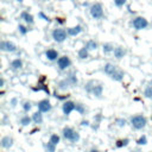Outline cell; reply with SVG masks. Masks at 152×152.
Instances as JSON below:
<instances>
[{"instance_id": "obj_47", "label": "cell", "mask_w": 152, "mask_h": 152, "mask_svg": "<svg viewBox=\"0 0 152 152\" xmlns=\"http://www.w3.org/2000/svg\"><path fill=\"white\" fill-rule=\"evenodd\" d=\"M151 119H152V116H151Z\"/></svg>"}, {"instance_id": "obj_13", "label": "cell", "mask_w": 152, "mask_h": 152, "mask_svg": "<svg viewBox=\"0 0 152 152\" xmlns=\"http://www.w3.org/2000/svg\"><path fill=\"white\" fill-rule=\"evenodd\" d=\"M45 57L49 59V61H56L58 59V52L55 50V49H49L45 51Z\"/></svg>"}, {"instance_id": "obj_32", "label": "cell", "mask_w": 152, "mask_h": 152, "mask_svg": "<svg viewBox=\"0 0 152 152\" xmlns=\"http://www.w3.org/2000/svg\"><path fill=\"white\" fill-rule=\"evenodd\" d=\"M50 141H51L52 144H55V145H57V144L59 142V137H58L57 134H52V135L50 137Z\"/></svg>"}, {"instance_id": "obj_31", "label": "cell", "mask_w": 152, "mask_h": 152, "mask_svg": "<svg viewBox=\"0 0 152 152\" xmlns=\"http://www.w3.org/2000/svg\"><path fill=\"white\" fill-rule=\"evenodd\" d=\"M18 30H19V32H20L21 34H26V33L28 32V28H27L26 26L21 25V24H19V26H18Z\"/></svg>"}, {"instance_id": "obj_21", "label": "cell", "mask_w": 152, "mask_h": 152, "mask_svg": "<svg viewBox=\"0 0 152 152\" xmlns=\"http://www.w3.org/2000/svg\"><path fill=\"white\" fill-rule=\"evenodd\" d=\"M102 90H103V88H102V86L101 84H95V87H94V89H93V93L91 94H94L95 96H101L102 95Z\"/></svg>"}, {"instance_id": "obj_19", "label": "cell", "mask_w": 152, "mask_h": 152, "mask_svg": "<svg viewBox=\"0 0 152 152\" xmlns=\"http://www.w3.org/2000/svg\"><path fill=\"white\" fill-rule=\"evenodd\" d=\"M69 87H71V84H70V82H69V80L68 78H64V80H62V81H59V83H58V88L59 89H66V88H69Z\"/></svg>"}, {"instance_id": "obj_28", "label": "cell", "mask_w": 152, "mask_h": 152, "mask_svg": "<svg viewBox=\"0 0 152 152\" xmlns=\"http://www.w3.org/2000/svg\"><path fill=\"white\" fill-rule=\"evenodd\" d=\"M31 118L30 116H27V115H25V116H23L21 119H20V124L23 125V126H27V125H30V122H31Z\"/></svg>"}, {"instance_id": "obj_41", "label": "cell", "mask_w": 152, "mask_h": 152, "mask_svg": "<svg viewBox=\"0 0 152 152\" xmlns=\"http://www.w3.org/2000/svg\"><path fill=\"white\" fill-rule=\"evenodd\" d=\"M81 125H82V126H88V125H89V121H87V120L84 121V120H83V121L81 122Z\"/></svg>"}, {"instance_id": "obj_23", "label": "cell", "mask_w": 152, "mask_h": 152, "mask_svg": "<svg viewBox=\"0 0 152 152\" xmlns=\"http://www.w3.org/2000/svg\"><path fill=\"white\" fill-rule=\"evenodd\" d=\"M114 46L110 44V43H106V44H103V46H102V50H103V53H109V52H112V51H114Z\"/></svg>"}, {"instance_id": "obj_6", "label": "cell", "mask_w": 152, "mask_h": 152, "mask_svg": "<svg viewBox=\"0 0 152 152\" xmlns=\"http://www.w3.org/2000/svg\"><path fill=\"white\" fill-rule=\"evenodd\" d=\"M70 65H71V61H70V58L68 56L58 57V59H57V66H58L59 70H65Z\"/></svg>"}, {"instance_id": "obj_40", "label": "cell", "mask_w": 152, "mask_h": 152, "mask_svg": "<svg viewBox=\"0 0 152 152\" xmlns=\"http://www.w3.org/2000/svg\"><path fill=\"white\" fill-rule=\"evenodd\" d=\"M11 104L14 107V106L17 104V99H12V101H11Z\"/></svg>"}, {"instance_id": "obj_46", "label": "cell", "mask_w": 152, "mask_h": 152, "mask_svg": "<svg viewBox=\"0 0 152 152\" xmlns=\"http://www.w3.org/2000/svg\"><path fill=\"white\" fill-rule=\"evenodd\" d=\"M44 1H49V0H44Z\"/></svg>"}, {"instance_id": "obj_24", "label": "cell", "mask_w": 152, "mask_h": 152, "mask_svg": "<svg viewBox=\"0 0 152 152\" xmlns=\"http://www.w3.org/2000/svg\"><path fill=\"white\" fill-rule=\"evenodd\" d=\"M94 87H95V82H94V81H89V82H87V83H86L84 89H86V91H87V93H93Z\"/></svg>"}, {"instance_id": "obj_45", "label": "cell", "mask_w": 152, "mask_h": 152, "mask_svg": "<svg viewBox=\"0 0 152 152\" xmlns=\"http://www.w3.org/2000/svg\"><path fill=\"white\" fill-rule=\"evenodd\" d=\"M17 2H23V0H15Z\"/></svg>"}, {"instance_id": "obj_34", "label": "cell", "mask_w": 152, "mask_h": 152, "mask_svg": "<svg viewBox=\"0 0 152 152\" xmlns=\"http://www.w3.org/2000/svg\"><path fill=\"white\" fill-rule=\"evenodd\" d=\"M75 109H76V112H78L80 114H83L84 110H86L84 107H83V104H81V103H76V108H75Z\"/></svg>"}, {"instance_id": "obj_17", "label": "cell", "mask_w": 152, "mask_h": 152, "mask_svg": "<svg viewBox=\"0 0 152 152\" xmlns=\"http://www.w3.org/2000/svg\"><path fill=\"white\" fill-rule=\"evenodd\" d=\"M89 50L84 46V48H81L80 50H78V58L80 59H86V58H88L89 57V52H88Z\"/></svg>"}, {"instance_id": "obj_39", "label": "cell", "mask_w": 152, "mask_h": 152, "mask_svg": "<svg viewBox=\"0 0 152 152\" xmlns=\"http://www.w3.org/2000/svg\"><path fill=\"white\" fill-rule=\"evenodd\" d=\"M55 96H56L58 100H66V99H68L70 95H69V94H66V95H57V94H56Z\"/></svg>"}, {"instance_id": "obj_42", "label": "cell", "mask_w": 152, "mask_h": 152, "mask_svg": "<svg viewBox=\"0 0 152 152\" xmlns=\"http://www.w3.org/2000/svg\"><path fill=\"white\" fill-rule=\"evenodd\" d=\"M56 20H57V21H58V23H59V24H63V23H64V20H63V19H62V18H57V19H56Z\"/></svg>"}, {"instance_id": "obj_11", "label": "cell", "mask_w": 152, "mask_h": 152, "mask_svg": "<svg viewBox=\"0 0 152 152\" xmlns=\"http://www.w3.org/2000/svg\"><path fill=\"white\" fill-rule=\"evenodd\" d=\"M82 30H83V28H82L81 25H76V26H74V27H69V28H66V32H68L69 36L75 37V36H77L78 33H81Z\"/></svg>"}, {"instance_id": "obj_26", "label": "cell", "mask_w": 152, "mask_h": 152, "mask_svg": "<svg viewBox=\"0 0 152 152\" xmlns=\"http://www.w3.org/2000/svg\"><path fill=\"white\" fill-rule=\"evenodd\" d=\"M32 89H33L34 91H37V90H44L48 95L50 94V90H49V88H48V86H46V84H39V87H33Z\"/></svg>"}, {"instance_id": "obj_1", "label": "cell", "mask_w": 152, "mask_h": 152, "mask_svg": "<svg viewBox=\"0 0 152 152\" xmlns=\"http://www.w3.org/2000/svg\"><path fill=\"white\" fill-rule=\"evenodd\" d=\"M89 12L94 19H101L103 17V8H102V5L100 2H94L90 6Z\"/></svg>"}, {"instance_id": "obj_3", "label": "cell", "mask_w": 152, "mask_h": 152, "mask_svg": "<svg viewBox=\"0 0 152 152\" xmlns=\"http://www.w3.org/2000/svg\"><path fill=\"white\" fill-rule=\"evenodd\" d=\"M62 133H63V137L65 139H68V140H70L72 142H76L80 139V134L76 131H74L71 127H64Z\"/></svg>"}, {"instance_id": "obj_22", "label": "cell", "mask_w": 152, "mask_h": 152, "mask_svg": "<svg viewBox=\"0 0 152 152\" xmlns=\"http://www.w3.org/2000/svg\"><path fill=\"white\" fill-rule=\"evenodd\" d=\"M86 48H87L89 51L96 50V49H97V43H96L95 40H88L87 44H86Z\"/></svg>"}, {"instance_id": "obj_4", "label": "cell", "mask_w": 152, "mask_h": 152, "mask_svg": "<svg viewBox=\"0 0 152 152\" xmlns=\"http://www.w3.org/2000/svg\"><path fill=\"white\" fill-rule=\"evenodd\" d=\"M66 34H68V32L63 28H55L52 31V38L57 43H63L66 39Z\"/></svg>"}, {"instance_id": "obj_36", "label": "cell", "mask_w": 152, "mask_h": 152, "mask_svg": "<svg viewBox=\"0 0 152 152\" xmlns=\"http://www.w3.org/2000/svg\"><path fill=\"white\" fill-rule=\"evenodd\" d=\"M38 17H39V18H42L43 20H45V21L50 23V18H49L48 15H45V14H44V12H39V13H38Z\"/></svg>"}, {"instance_id": "obj_33", "label": "cell", "mask_w": 152, "mask_h": 152, "mask_svg": "<svg viewBox=\"0 0 152 152\" xmlns=\"http://www.w3.org/2000/svg\"><path fill=\"white\" fill-rule=\"evenodd\" d=\"M137 144H138V145H146V144H147V138H146V135L140 137V138L138 139Z\"/></svg>"}, {"instance_id": "obj_30", "label": "cell", "mask_w": 152, "mask_h": 152, "mask_svg": "<svg viewBox=\"0 0 152 152\" xmlns=\"http://www.w3.org/2000/svg\"><path fill=\"white\" fill-rule=\"evenodd\" d=\"M46 150H48V152H55V151H56V145L52 144V142L49 140V142L46 144Z\"/></svg>"}, {"instance_id": "obj_29", "label": "cell", "mask_w": 152, "mask_h": 152, "mask_svg": "<svg viewBox=\"0 0 152 152\" xmlns=\"http://www.w3.org/2000/svg\"><path fill=\"white\" fill-rule=\"evenodd\" d=\"M129 142L128 139H124V140H118L116 141V147H124V146H127Z\"/></svg>"}, {"instance_id": "obj_15", "label": "cell", "mask_w": 152, "mask_h": 152, "mask_svg": "<svg viewBox=\"0 0 152 152\" xmlns=\"http://www.w3.org/2000/svg\"><path fill=\"white\" fill-rule=\"evenodd\" d=\"M11 68L12 70H19L23 68V61L20 58H15L11 62Z\"/></svg>"}, {"instance_id": "obj_43", "label": "cell", "mask_w": 152, "mask_h": 152, "mask_svg": "<svg viewBox=\"0 0 152 152\" xmlns=\"http://www.w3.org/2000/svg\"><path fill=\"white\" fill-rule=\"evenodd\" d=\"M4 83H5V81H4V78H1V81H0V87H4Z\"/></svg>"}, {"instance_id": "obj_8", "label": "cell", "mask_w": 152, "mask_h": 152, "mask_svg": "<svg viewBox=\"0 0 152 152\" xmlns=\"http://www.w3.org/2000/svg\"><path fill=\"white\" fill-rule=\"evenodd\" d=\"M75 108H76V103L72 102V101H66V102H64V103H63V107H62L63 113H64L65 115H69Z\"/></svg>"}, {"instance_id": "obj_27", "label": "cell", "mask_w": 152, "mask_h": 152, "mask_svg": "<svg viewBox=\"0 0 152 152\" xmlns=\"http://www.w3.org/2000/svg\"><path fill=\"white\" fill-rule=\"evenodd\" d=\"M144 95H145L147 99H152V86H151V84H150L148 87L145 88V90H144Z\"/></svg>"}, {"instance_id": "obj_12", "label": "cell", "mask_w": 152, "mask_h": 152, "mask_svg": "<svg viewBox=\"0 0 152 152\" xmlns=\"http://www.w3.org/2000/svg\"><path fill=\"white\" fill-rule=\"evenodd\" d=\"M20 18L25 21V23H27L28 25H32L33 23H34V19H33V15L32 14H30L28 12H26V11H24L21 14H20Z\"/></svg>"}, {"instance_id": "obj_2", "label": "cell", "mask_w": 152, "mask_h": 152, "mask_svg": "<svg viewBox=\"0 0 152 152\" xmlns=\"http://www.w3.org/2000/svg\"><path fill=\"white\" fill-rule=\"evenodd\" d=\"M131 124L135 129H141L146 126L147 120L144 115H134L131 118Z\"/></svg>"}, {"instance_id": "obj_18", "label": "cell", "mask_w": 152, "mask_h": 152, "mask_svg": "<svg viewBox=\"0 0 152 152\" xmlns=\"http://www.w3.org/2000/svg\"><path fill=\"white\" fill-rule=\"evenodd\" d=\"M114 81H118V82H120V81H122V78H124V71L122 70H119V69H116V71L110 76Z\"/></svg>"}, {"instance_id": "obj_10", "label": "cell", "mask_w": 152, "mask_h": 152, "mask_svg": "<svg viewBox=\"0 0 152 152\" xmlns=\"http://www.w3.org/2000/svg\"><path fill=\"white\" fill-rule=\"evenodd\" d=\"M116 65H114V64H112V63H106L104 65H103V71H104V74H107L108 76H112L115 71H116Z\"/></svg>"}, {"instance_id": "obj_14", "label": "cell", "mask_w": 152, "mask_h": 152, "mask_svg": "<svg viewBox=\"0 0 152 152\" xmlns=\"http://www.w3.org/2000/svg\"><path fill=\"white\" fill-rule=\"evenodd\" d=\"M114 57L116 58V59H121L125 55H126V51H125V49H122L121 46H116L115 49H114Z\"/></svg>"}, {"instance_id": "obj_25", "label": "cell", "mask_w": 152, "mask_h": 152, "mask_svg": "<svg viewBox=\"0 0 152 152\" xmlns=\"http://www.w3.org/2000/svg\"><path fill=\"white\" fill-rule=\"evenodd\" d=\"M66 78L69 80V82H70L71 87H72V86H76V84H77V77H76V75H75V74H72V72H71V74H69Z\"/></svg>"}, {"instance_id": "obj_37", "label": "cell", "mask_w": 152, "mask_h": 152, "mask_svg": "<svg viewBox=\"0 0 152 152\" xmlns=\"http://www.w3.org/2000/svg\"><path fill=\"white\" fill-rule=\"evenodd\" d=\"M114 4L116 7H122L126 4V0H114Z\"/></svg>"}, {"instance_id": "obj_9", "label": "cell", "mask_w": 152, "mask_h": 152, "mask_svg": "<svg viewBox=\"0 0 152 152\" xmlns=\"http://www.w3.org/2000/svg\"><path fill=\"white\" fill-rule=\"evenodd\" d=\"M37 106H38V109L42 113H46V112H49L51 109V103H50L49 100H42V101L38 102Z\"/></svg>"}, {"instance_id": "obj_35", "label": "cell", "mask_w": 152, "mask_h": 152, "mask_svg": "<svg viewBox=\"0 0 152 152\" xmlns=\"http://www.w3.org/2000/svg\"><path fill=\"white\" fill-rule=\"evenodd\" d=\"M115 124H116L118 126H120V127H124V126L126 125V120H125V119L119 118V119H116V120H115Z\"/></svg>"}, {"instance_id": "obj_5", "label": "cell", "mask_w": 152, "mask_h": 152, "mask_svg": "<svg viewBox=\"0 0 152 152\" xmlns=\"http://www.w3.org/2000/svg\"><path fill=\"white\" fill-rule=\"evenodd\" d=\"M132 25L135 30H142V28H146L148 26V21L144 17H137L135 19H133Z\"/></svg>"}, {"instance_id": "obj_16", "label": "cell", "mask_w": 152, "mask_h": 152, "mask_svg": "<svg viewBox=\"0 0 152 152\" xmlns=\"http://www.w3.org/2000/svg\"><path fill=\"white\" fill-rule=\"evenodd\" d=\"M12 145H13V139H12V138H10V137H4V138L1 139V146H2L4 148H10Z\"/></svg>"}, {"instance_id": "obj_44", "label": "cell", "mask_w": 152, "mask_h": 152, "mask_svg": "<svg viewBox=\"0 0 152 152\" xmlns=\"http://www.w3.org/2000/svg\"><path fill=\"white\" fill-rule=\"evenodd\" d=\"M89 152H99L97 150H91V151H89Z\"/></svg>"}, {"instance_id": "obj_38", "label": "cell", "mask_w": 152, "mask_h": 152, "mask_svg": "<svg viewBox=\"0 0 152 152\" xmlns=\"http://www.w3.org/2000/svg\"><path fill=\"white\" fill-rule=\"evenodd\" d=\"M23 108H24V110H25V112H28V110L31 109V103H30V102H24Z\"/></svg>"}, {"instance_id": "obj_20", "label": "cell", "mask_w": 152, "mask_h": 152, "mask_svg": "<svg viewBox=\"0 0 152 152\" xmlns=\"http://www.w3.org/2000/svg\"><path fill=\"white\" fill-rule=\"evenodd\" d=\"M32 120H33L36 124H42V121H43L42 112L39 110V112H36V113H33V115H32Z\"/></svg>"}, {"instance_id": "obj_7", "label": "cell", "mask_w": 152, "mask_h": 152, "mask_svg": "<svg viewBox=\"0 0 152 152\" xmlns=\"http://www.w3.org/2000/svg\"><path fill=\"white\" fill-rule=\"evenodd\" d=\"M0 49H1L2 51H6V52H15V51H17L15 44L12 43V42H10V40H4V42H1Z\"/></svg>"}]
</instances>
